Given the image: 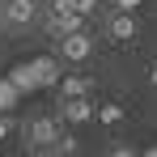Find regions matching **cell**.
<instances>
[{
  "label": "cell",
  "instance_id": "277c9868",
  "mask_svg": "<svg viewBox=\"0 0 157 157\" xmlns=\"http://www.w3.org/2000/svg\"><path fill=\"white\" fill-rule=\"evenodd\" d=\"M30 72H34V81H38V89H47V85H59V59H51V55H38V59H26Z\"/></svg>",
  "mask_w": 157,
  "mask_h": 157
},
{
  "label": "cell",
  "instance_id": "30bf717a",
  "mask_svg": "<svg viewBox=\"0 0 157 157\" xmlns=\"http://www.w3.org/2000/svg\"><path fill=\"white\" fill-rule=\"evenodd\" d=\"M17 98H21V94H17V85H13L9 77H0V115H9V110L17 106Z\"/></svg>",
  "mask_w": 157,
  "mask_h": 157
},
{
  "label": "cell",
  "instance_id": "7c38bea8",
  "mask_svg": "<svg viewBox=\"0 0 157 157\" xmlns=\"http://www.w3.org/2000/svg\"><path fill=\"white\" fill-rule=\"evenodd\" d=\"M68 9L85 17V13H94V9H98V0H68Z\"/></svg>",
  "mask_w": 157,
  "mask_h": 157
},
{
  "label": "cell",
  "instance_id": "5b68a950",
  "mask_svg": "<svg viewBox=\"0 0 157 157\" xmlns=\"http://www.w3.org/2000/svg\"><path fill=\"white\" fill-rule=\"evenodd\" d=\"M34 9H38V0H9L4 4V21L9 26H30L34 21Z\"/></svg>",
  "mask_w": 157,
  "mask_h": 157
},
{
  "label": "cell",
  "instance_id": "e0dca14e",
  "mask_svg": "<svg viewBox=\"0 0 157 157\" xmlns=\"http://www.w3.org/2000/svg\"><path fill=\"white\" fill-rule=\"evenodd\" d=\"M149 81H153V85H157V68H153V77H149Z\"/></svg>",
  "mask_w": 157,
  "mask_h": 157
},
{
  "label": "cell",
  "instance_id": "7a4b0ae2",
  "mask_svg": "<svg viewBox=\"0 0 157 157\" xmlns=\"http://www.w3.org/2000/svg\"><path fill=\"white\" fill-rule=\"evenodd\" d=\"M21 132H26V144H30V149L59 144V123H55V119H30V123H21Z\"/></svg>",
  "mask_w": 157,
  "mask_h": 157
},
{
  "label": "cell",
  "instance_id": "ba28073f",
  "mask_svg": "<svg viewBox=\"0 0 157 157\" xmlns=\"http://www.w3.org/2000/svg\"><path fill=\"white\" fill-rule=\"evenodd\" d=\"M89 89H94L89 77H64V81H59V98H64V102H72V98H89Z\"/></svg>",
  "mask_w": 157,
  "mask_h": 157
},
{
  "label": "cell",
  "instance_id": "9c48e42d",
  "mask_svg": "<svg viewBox=\"0 0 157 157\" xmlns=\"http://www.w3.org/2000/svg\"><path fill=\"white\" fill-rule=\"evenodd\" d=\"M9 81L17 85V94H34V89H38V81H34V72H30V64H13V68H9Z\"/></svg>",
  "mask_w": 157,
  "mask_h": 157
},
{
  "label": "cell",
  "instance_id": "3957f363",
  "mask_svg": "<svg viewBox=\"0 0 157 157\" xmlns=\"http://www.w3.org/2000/svg\"><path fill=\"white\" fill-rule=\"evenodd\" d=\"M59 55L72 59V64H81V59L94 55V38H89L85 30H81V34H68V38H59Z\"/></svg>",
  "mask_w": 157,
  "mask_h": 157
},
{
  "label": "cell",
  "instance_id": "9a60e30c",
  "mask_svg": "<svg viewBox=\"0 0 157 157\" xmlns=\"http://www.w3.org/2000/svg\"><path fill=\"white\" fill-rule=\"evenodd\" d=\"M115 4H119V13H136L140 9V0H115Z\"/></svg>",
  "mask_w": 157,
  "mask_h": 157
},
{
  "label": "cell",
  "instance_id": "8992f818",
  "mask_svg": "<svg viewBox=\"0 0 157 157\" xmlns=\"http://www.w3.org/2000/svg\"><path fill=\"white\" fill-rule=\"evenodd\" d=\"M106 30H110V38H115V43L136 38V13H115V17L106 21Z\"/></svg>",
  "mask_w": 157,
  "mask_h": 157
},
{
  "label": "cell",
  "instance_id": "2e32d148",
  "mask_svg": "<svg viewBox=\"0 0 157 157\" xmlns=\"http://www.w3.org/2000/svg\"><path fill=\"white\" fill-rule=\"evenodd\" d=\"M140 157H157V144H149V149H144V153H140Z\"/></svg>",
  "mask_w": 157,
  "mask_h": 157
},
{
  "label": "cell",
  "instance_id": "6da1fadb",
  "mask_svg": "<svg viewBox=\"0 0 157 157\" xmlns=\"http://www.w3.org/2000/svg\"><path fill=\"white\" fill-rule=\"evenodd\" d=\"M81 26H85V17L68 9V0H55L51 4V13H47V34L68 38V34H81Z\"/></svg>",
  "mask_w": 157,
  "mask_h": 157
},
{
  "label": "cell",
  "instance_id": "52a82bcc",
  "mask_svg": "<svg viewBox=\"0 0 157 157\" xmlns=\"http://www.w3.org/2000/svg\"><path fill=\"white\" fill-rule=\"evenodd\" d=\"M98 115V106L89 102V98H72V102H64V119L68 123H89Z\"/></svg>",
  "mask_w": 157,
  "mask_h": 157
},
{
  "label": "cell",
  "instance_id": "5bb4252c",
  "mask_svg": "<svg viewBox=\"0 0 157 157\" xmlns=\"http://www.w3.org/2000/svg\"><path fill=\"white\" fill-rule=\"evenodd\" d=\"M106 157H136V149H128V144H115V149H110Z\"/></svg>",
  "mask_w": 157,
  "mask_h": 157
},
{
  "label": "cell",
  "instance_id": "8fae6325",
  "mask_svg": "<svg viewBox=\"0 0 157 157\" xmlns=\"http://www.w3.org/2000/svg\"><path fill=\"white\" fill-rule=\"evenodd\" d=\"M98 119H102V123H119V119H123V106L119 102H102L98 106Z\"/></svg>",
  "mask_w": 157,
  "mask_h": 157
},
{
  "label": "cell",
  "instance_id": "4fadbf2b",
  "mask_svg": "<svg viewBox=\"0 0 157 157\" xmlns=\"http://www.w3.org/2000/svg\"><path fill=\"white\" fill-rule=\"evenodd\" d=\"M13 128H17V123H13L9 115H0V140H9V136H13Z\"/></svg>",
  "mask_w": 157,
  "mask_h": 157
}]
</instances>
